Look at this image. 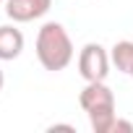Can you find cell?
<instances>
[{"label": "cell", "mask_w": 133, "mask_h": 133, "mask_svg": "<svg viewBox=\"0 0 133 133\" xmlns=\"http://www.w3.org/2000/svg\"><path fill=\"white\" fill-rule=\"evenodd\" d=\"M37 60L44 71H65L73 60V42L63 24L47 21L37 34Z\"/></svg>", "instance_id": "cell-1"}, {"label": "cell", "mask_w": 133, "mask_h": 133, "mask_svg": "<svg viewBox=\"0 0 133 133\" xmlns=\"http://www.w3.org/2000/svg\"><path fill=\"white\" fill-rule=\"evenodd\" d=\"M110 52L102 44L89 42L78 52V73L84 81H104L110 76Z\"/></svg>", "instance_id": "cell-2"}, {"label": "cell", "mask_w": 133, "mask_h": 133, "mask_svg": "<svg viewBox=\"0 0 133 133\" xmlns=\"http://www.w3.org/2000/svg\"><path fill=\"white\" fill-rule=\"evenodd\" d=\"M78 104L86 115L97 112V110H112L115 107V94L104 81H86V86L78 94Z\"/></svg>", "instance_id": "cell-3"}, {"label": "cell", "mask_w": 133, "mask_h": 133, "mask_svg": "<svg viewBox=\"0 0 133 133\" xmlns=\"http://www.w3.org/2000/svg\"><path fill=\"white\" fill-rule=\"evenodd\" d=\"M52 5V0H5V16L16 24H29L42 18Z\"/></svg>", "instance_id": "cell-4"}, {"label": "cell", "mask_w": 133, "mask_h": 133, "mask_svg": "<svg viewBox=\"0 0 133 133\" xmlns=\"http://www.w3.org/2000/svg\"><path fill=\"white\" fill-rule=\"evenodd\" d=\"M24 52V34L21 29L5 24L0 26V60H16Z\"/></svg>", "instance_id": "cell-5"}, {"label": "cell", "mask_w": 133, "mask_h": 133, "mask_svg": "<svg viewBox=\"0 0 133 133\" xmlns=\"http://www.w3.org/2000/svg\"><path fill=\"white\" fill-rule=\"evenodd\" d=\"M110 60H112V65L120 73H128L130 76V71H133V42H128V39L115 42V47L110 52Z\"/></svg>", "instance_id": "cell-6"}, {"label": "cell", "mask_w": 133, "mask_h": 133, "mask_svg": "<svg viewBox=\"0 0 133 133\" xmlns=\"http://www.w3.org/2000/svg\"><path fill=\"white\" fill-rule=\"evenodd\" d=\"M115 120H117L115 107H112V110H97V112H89V123H91V130H94V133H112Z\"/></svg>", "instance_id": "cell-7"}, {"label": "cell", "mask_w": 133, "mask_h": 133, "mask_svg": "<svg viewBox=\"0 0 133 133\" xmlns=\"http://www.w3.org/2000/svg\"><path fill=\"white\" fill-rule=\"evenodd\" d=\"M112 133H133V123H128V120H115V125H112Z\"/></svg>", "instance_id": "cell-8"}, {"label": "cell", "mask_w": 133, "mask_h": 133, "mask_svg": "<svg viewBox=\"0 0 133 133\" xmlns=\"http://www.w3.org/2000/svg\"><path fill=\"white\" fill-rule=\"evenodd\" d=\"M50 130H73V125H60V123H55V125H50Z\"/></svg>", "instance_id": "cell-9"}, {"label": "cell", "mask_w": 133, "mask_h": 133, "mask_svg": "<svg viewBox=\"0 0 133 133\" xmlns=\"http://www.w3.org/2000/svg\"><path fill=\"white\" fill-rule=\"evenodd\" d=\"M3 84H5V76H3V68H0V91H3Z\"/></svg>", "instance_id": "cell-10"}, {"label": "cell", "mask_w": 133, "mask_h": 133, "mask_svg": "<svg viewBox=\"0 0 133 133\" xmlns=\"http://www.w3.org/2000/svg\"><path fill=\"white\" fill-rule=\"evenodd\" d=\"M130 76H133V71H130Z\"/></svg>", "instance_id": "cell-11"}, {"label": "cell", "mask_w": 133, "mask_h": 133, "mask_svg": "<svg viewBox=\"0 0 133 133\" xmlns=\"http://www.w3.org/2000/svg\"><path fill=\"white\" fill-rule=\"evenodd\" d=\"M0 3H3V0H0Z\"/></svg>", "instance_id": "cell-12"}]
</instances>
